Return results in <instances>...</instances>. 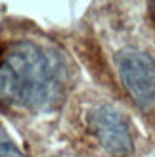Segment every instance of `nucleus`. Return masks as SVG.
Wrapping results in <instances>:
<instances>
[{"label": "nucleus", "mask_w": 155, "mask_h": 157, "mask_svg": "<svg viewBox=\"0 0 155 157\" xmlns=\"http://www.w3.org/2000/svg\"><path fill=\"white\" fill-rule=\"evenodd\" d=\"M88 128L109 153L127 155L132 151V134L128 123L115 107L98 105L88 113Z\"/></svg>", "instance_id": "obj_3"}, {"label": "nucleus", "mask_w": 155, "mask_h": 157, "mask_svg": "<svg viewBox=\"0 0 155 157\" xmlns=\"http://www.w3.org/2000/svg\"><path fill=\"white\" fill-rule=\"evenodd\" d=\"M0 157H27L23 155L15 146L8 144V142H0Z\"/></svg>", "instance_id": "obj_4"}, {"label": "nucleus", "mask_w": 155, "mask_h": 157, "mask_svg": "<svg viewBox=\"0 0 155 157\" xmlns=\"http://www.w3.org/2000/svg\"><path fill=\"white\" fill-rule=\"evenodd\" d=\"M151 10H153V17H155V2H151Z\"/></svg>", "instance_id": "obj_5"}, {"label": "nucleus", "mask_w": 155, "mask_h": 157, "mask_svg": "<svg viewBox=\"0 0 155 157\" xmlns=\"http://www.w3.org/2000/svg\"><path fill=\"white\" fill-rule=\"evenodd\" d=\"M119 78L128 96L142 109L155 107V59L146 52L125 48L115 56Z\"/></svg>", "instance_id": "obj_2"}, {"label": "nucleus", "mask_w": 155, "mask_h": 157, "mask_svg": "<svg viewBox=\"0 0 155 157\" xmlns=\"http://www.w3.org/2000/svg\"><path fill=\"white\" fill-rule=\"evenodd\" d=\"M61 94L52 59L33 42H13L0 58V100L15 107L42 111Z\"/></svg>", "instance_id": "obj_1"}]
</instances>
